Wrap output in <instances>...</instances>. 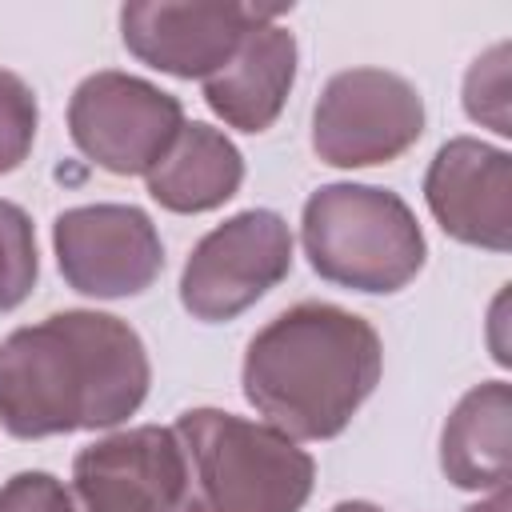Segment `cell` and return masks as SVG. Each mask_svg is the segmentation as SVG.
Wrapping results in <instances>:
<instances>
[{"label": "cell", "mask_w": 512, "mask_h": 512, "mask_svg": "<svg viewBox=\"0 0 512 512\" xmlns=\"http://www.w3.org/2000/svg\"><path fill=\"white\" fill-rule=\"evenodd\" d=\"M148 352L108 312H56L0 340V428L20 440L112 428L148 396Z\"/></svg>", "instance_id": "obj_1"}, {"label": "cell", "mask_w": 512, "mask_h": 512, "mask_svg": "<svg viewBox=\"0 0 512 512\" xmlns=\"http://www.w3.org/2000/svg\"><path fill=\"white\" fill-rule=\"evenodd\" d=\"M380 360V336L364 316L304 300L252 336L244 396L288 440H332L372 396Z\"/></svg>", "instance_id": "obj_2"}, {"label": "cell", "mask_w": 512, "mask_h": 512, "mask_svg": "<svg viewBox=\"0 0 512 512\" xmlns=\"http://www.w3.org/2000/svg\"><path fill=\"white\" fill-rule=\"evenodd\" d=\"M172 432L184 452L176 512H300L312 496V456L272 424L192 408Z\"/></svg>", "instance_id": "obj_3"}, {"label": "cell", "mask_w": 512, "mask_h": 512, "mask_svg": "<svg viewBox=\"0 0 512 512\" xmlns=\"http://www.w3.org/2000/svg\"><path fill=\"white\" fill-rule=\"evenodd\" d=\"M308 264L356 292H400L424 268V232L412 208L376 184H324L304 204Z\"/></svg>", "instance_id": "obj_4"}, {"label": "cell", "mask_w": 512, "mask_h": 512, "mask_svg": "<svg viewBox=\"0 0 512 512\" xmlns=\"http://www.w3.org/2000/svg\"><path fill=\"white\" fill-rule=\"evenodd\" d=\"M424 132V100L388 68L336 72L312 112V148L332 168H368L404 156Z\"/></svg>", "instance_id": "obj_5"}, {"label": "cell", "mask_w": 512, "mask_h": 512, "mask_svg": "<svg viewBox=\"0 0 512 512\" xmlns=\"http://www.w3.org/2000/svg\"><path fill=\"white\" fill-rule=\"evenodd\" d=\"M76 148L112 176H144L184 128L176 96L128 72H92L68 100Z\"/></svg>", "instance_id": "obj_6"}, {"label": "cell", "mask_w": 512, "mask_h": 512, "mask_svg": "<svg viewBox=\"0 0 512 512\" xmlns=\"http://www.w3.org/2000/svg\"><path fill=\"white\" fill-rule=\"evenodd\" d=\"M292 272V232L268 208H248L212 228L188 256L180 276V304L220 324L252 308Z\"/></svg>", "instance_id": "obj_7"}, {"label": "cell", "mask_w": 512, "mask_h": 512, "mask_svg": "<svg viewBox=\"0 0 512 512\" xmlns=\"http://www.w3.org/2000/svg\"><path fill=\"white\" fill-rule=\"evenodd\" d=\"M56 264L64 280L96 300L140 296L164 268V244L148 212L132 204H84L56 216Z\"/></svg>", "instance_id": "obj_8"}, {"label": "cell", "mask_w": 512, "mask_h": 512, "mask_svg": "<svg viewBox=\"0 0 512 512\" xmlns=\"http://www.w3.org/2000/svg\"><path fill=\"white\" fill-rule=\"evenodd\" d=\"M180 492L184 452L172 428H124L72 460L76 512H176Z\"/></svg>", "instance_id": "obj_9"}, {"label": "cell", "mask_w": 512, "mask_h": 512, "mask_svg": "<svg viewBox=\"0 0 512 512\" xmlns=\"http://www.w3.org/2000/svg\"><path fill=\"white\" fill-rule=\"evenodd\" d=\"M284 8H252V4H168L144 0L120 8V36L128 52L168 76L208 80L240 44V36L280 16Z\"/></svg>", "instance_id": "obj_10"}, {"label": "cell", "mask_w": 512, "mask_h": 512, "mask_svg": "<svg viewBox=\"0 0 512 512\" xmlns=\"http://www.w3.org/2000/svg\"><path fill=\"white\" fill-rule=\"evenodd\" d=\"M424 200L452 240L508 252L512 244V160L508 152L484 140H472V136L448 140L428 164Z\"/></svg>", "instance_id": "obj_11"}, {"label": "cell", "mask_w": 512, "mask_h": 512, "mask_svg": "<svg viewBox=\"0 0 512 512\" xmlns=\"http://www.w3.org/2000/svg\"><path fill=\"white\" fill-rule=\"evenodd\" d=\"M296 80V36L276 24V16L252 24L236 52L204 80L208 108L240 128V132H264L280 116L288 88Z\"/></svg>", "instance_id": "obj_12"}, {"label": "cell", "mask_w": 512, "mask_h": 512, "mask_svg": "<svg viewBox=\"0 0 512 512\" xmlns=\"http://www.w3.org/2000/svg\"><path fill=\"white\" fill-rule=\"evenodd\" d=\"M148 192L168 212H208L236 196L244 160L236 144L212 124H184L168 152L144 172Z\"/></svg>", "instance_id": "obj_13"}, {"label": "cell", "mask_w": 512, "mask_h": 512, "mask_svg": "<svg viewBox=\"0 0 512 512\" xmlns=\"http://www.w3.org/2000/svg\"><path fill=\"white\" fill-rule=\"evenodd\" d=\"M508 416L512 388L504 380L476 384L460 396L440 432V468L456 488L508 484Z\"/></svg>", "instance_id": "obj_14"}, {"label": "cell", "mask_w": 512, "mask_h": 512, "mask_svg": "<svg viewBox=\"0 0 512 512\" xmlns=\"http://www.w3.org/2000/svg\"><path fill=\"white\" fill-rule=\"evenodd\" d=\"M36 232L24 208L0 200V312L16 308L36 284Z\"/></svg>", "instance_id": "obj_15"}, {"label": "cell", "mask_w": 512, "mask_h": 512, "mask_svg": "<svg viewBox=\"0 0 512 512\" xmlns=\"http://www.w3.org/2000/svg\"><path fill=\"white\" fill-rule=\"evenodd\" d=\"M40 124L36 92L8 68H0V172H12L32 152Z\"/></svg>", "instance_id": "obj_16"}, {"label": "cell", "mask_w": 512, "mask_h": 512, "mask_svg": "<svg viewBox=\"0 0 512 512\" xmlns=\"http://www.w3.org/2000/svg\"><path fill=\"white\" fill-rule=\"evenodd\" d=\"M464 108L472 120L508 136V44L484 52L464 76Z\"/></svg>", "instance_id": "obj_17"}, {"label": "cell", "mask_w": 512, "mask_h": 512, "mask_svg": "<svg viewBox=\"0 0 512 512\" xmlns=\"http://www.w3.org/2000/svg\"><path fill=\"white\" fill-rule=\"evenodd\" d=\"M0 512H76V500L48 472H16L0 488Z\"/></svg>", "instance_id": "obj_18"}, {"label": "cell", "mask_w": 512, "mask_h": 512, "mask_svg": "<svg viewBox=\"0 0 512 512\" xmlns=\"http://www.w3.org/2000/svg\"><path fill=\"white\" fill-rule=\"evenodd\" d=\"M508 508H512V496H508V484H504V488H492L488 500H480V504H472L464 512H508Z\"/></svg>", "instance_id": "obj_19"}, {"label": "cell", "mask_w": 512, "mask_h": 512, "mask_svg": "<svg viewBox=\"0 0 512 512\" xmlns=\"http://www.w3.org/2000/svg\"><path fill=\"white\" fill-rule=\"evenodd\" d=\"M332 512H380L376 504H364V500H344V504H336Z\"/></svg>", "instance_id": "obj_20"}]
</instances>
